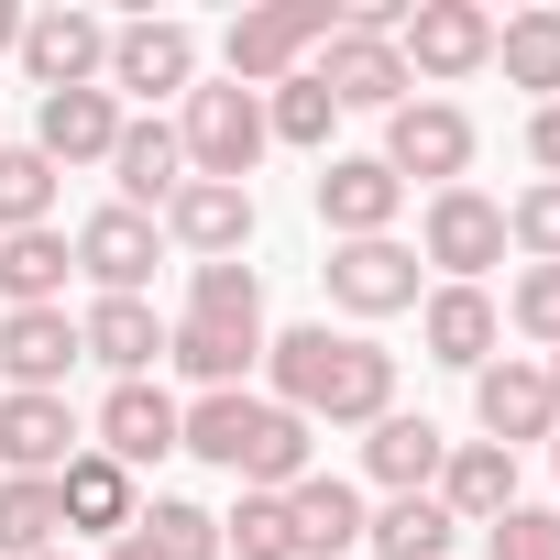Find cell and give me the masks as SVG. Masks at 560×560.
<instances>
[{
    "label": "cell",
    "mask_w": 560,
    "mask_h": 560,
    "mask_svg": "<svg viewBox=\"0 0 560 560\" xmlns=\"http://www.w3.org/2000/svg\"><path fill=\"white\" fill-rule=\"evenodd\" d=\"M264 374H275V407H298L308 429H319V418H330V429L396 418V352L363 341V330H330V319L275 330V341H264Z\"/></svg>",
    "instance_id": "obj_1"
},
{
    "label": "cell",
    "mask_w": 560,
    "mask_h": 560,
    "mask_svg": "<svg viewBox=\"0 0 560 560\" xmlns=\"http://www.w3.org/2000/svg\"><path fill=\"white\" fill-rule=\"evenodd\" d=\"M176 451H198V462L231 472L242 494H287V483H308V418L275 407V396H253V385L198 396L187 429H176Z\"/></svg>",
    "instance_id": "obj_2"
},
{
    "label": "cell",
    "mask_w": 560,
    "mask_h": 560,
    "mask_svg": "<svg viewBox=\"0 0 560 560\" xmlns=\"http://www.w3.org/2000/svg\"><path fill=\"white\" fill-rule=\"evenodd\" d=\"M330 34H341L330 0H264V12H242L220 34V67H231V89H287V78H308V56Z\"/></svg>",
    "instance_id": "obj_3"
},
{
    "label": "cell",
    "mask_w": 560,
    "mask_h": 560,
    "mask_svg": "<svg viewBox=\"0 0 560 560\" xmlns=\"http://www.w3.org/2000/svg\"><path fill=\"white\" fill-rule=\"evenodd\" d=\"M264 89H187V110H176V154H187V176H220V187H253V165H264Z\"/></svg>",
    "instance_id": "obj_4"
},
{
    "label": "cell",
    "mask_w": 560,
    "mask_h": 560,
    "mask_svg": "<svg viewBox=\"0 0 560 560\" xmlns=\"http://www.w3.org/2000/svg\"><path fill=\"white\" fill-rule=\"evenodd\" d=\"M418 253L451 275V287H483V264H505V209H494L483 187H429Z\"/></svg>",
    "instance_id": "obj_5"
},
{
    "label": "cell",
    "mask_w": 560,
    "mask_h": 560,
    "mask_svg": "<svg viewBox=\"0 0 560 560\" xmlns=\"http://www.w3.org/2000/svg\"><path fill=\"white\" fill-rule=\"evenodd\" d=\"M23 78L56 100V89H100L110 78V23L100 12H67V0H56V12H23Z\"/></svg>",
    "instance_id": "obj_6"
},
{
    "label": "cell",
    "mask_w": 560,
    "mask_h": 560,
    "mask_svg": "<svg viewBox=\"0 0 560 560\" xmlns=\"http://www.w3.org/2000/svg\"><path fill=\"white\" fill-rule=\"evenodd\" d=\"M396 56H407V78H472V67H494V12L483 0H418L407 12V34H396Z\"/></svg>",
    "instance_id": "obj_7"
},
{
    "label": "cell",
    "mask_w": 560,
    "mask_h": 560,
    "mask_svg": "<svg viewBox=\"0 0 560 560\" xmlns=\"http://www.w3.org/2000/svg\"><path fill=\"white\" fill-rule=\"evenodd\" d=\"M385 165H396V187H407V176L462 187V165H472V110H462V100H407V110H385Z\"/></svg>",
    "instance_id": "obj_8"
},
{
    "label": "cell",
    "mask_w": 560,
    "mask_h": 560,
    "mask_svg": "<svg viewBox=\"0 0 560 560\" xmlns=\"http://www.w3.org/2000/svg\"><path fill=\"white\" fill-rule=\"evenodd\" d=\"M154 264H165V231H154L143 209L110 198V209L78 220V275H89L100 298H143V287H154Z\"/></svg>",
    "instance_id": "obj_9"
},
{
    "label": "cell",
    "mask_w": 560,
    "mask_h": 560,
    "mask_svg": "<svg viewBox=\"0 0 560 560\" xmlns=\"http://www.w3.org/2000/svg\"><path fill=\"white\" fill-rule=\"evenodd\" d=\"M198 34L187 23H110V100H187Z\"/></svg>",
    "instance_id": "obj_10"
},
{
    "label": "cell",
    "mask_w": 560,
    "mask_h": 560,
    "mask_svg": "<svg viewBox=\"0 0 560 560\" xmlns=\"http://www.w3.org/2000/svg\"><path fill=\"white\" fill-rule=\"evenodd\" d=\"M330 308H352V319H396V308H418V253L385 231V242H330Z\"/></svg>",
    "instance_id": "obj_11"
},
{
    "label": "cell",
    "mask_w": 560,
    "mask_h": 560,
    "mask_svg": "<svg viewBox=\"0 0 560 560\" xmlns=\"http://www.w3.org/2000/svg\"><path fill=\"white\" fill-rule=\"evenodd\" d=\"M78 363L89 352H78L67 308H0V385H12V396H67Z\"/></svg>",
    "instance_id": "obj_12"
},
{
    "label": "cell",
    "mask_w": 560,
    "mask_h": 560,
    "mask_svg": "<svg viewBox=\"0 0 560 560\" xmlns=\"http://www.w3.org/2000/svg\"><path fill=\"white\" fill-rule=\"evenodd\" d=\"M396 209H407V187H396L385 154H330V165H319V220H330V242H385Z\"/></svg>",
    "instance_id": "obj_13"
},
{
    "label": "cell",
    "mask_w": 560,
    "mask_h": 560,
    "mask_svg": "<svg viewBox=\"0 0 560 560\" xmlns=\"http://www.w3.org/2000/svg\"><path fill=\"white\" fill-rule=\"evenodd\" d=\"M154 231L176 242V253H198V264H231L242 242H253V187H220V176H187L165 209H154Z\"/></svg>",
    "instance_id": "obj_14"
},
{
    "label": "cell",
    "mask_w": 560,
    "mask_h": 560,
    "mask_svg": "<svg viewBox=\"0 0 560 560\" xmlns=\"http://www.w3.org/2000/svg\"><path fill=\"white\" fill-rule=\"evenodd\" d=\"M78 352H89L110 385H154V363H165V319H154V298H89Z\"/></svg>",
    "instance_id": "obj_15"
},
{
    "label": "cell",
    "mask_w": 560,
    "mask_h": 560,
    "mask_svg": "<svg viewBox=\"0 0 560 560\" xmlns=\"http://www.w3.org/2000/svg\"><path fill=\"white\" fill-rule=\"evenodd\" d=\"M308 78H319L341 110H407V89H418V78H407V56H396L385 34H330Z\"/></svg>",
    "instance_id": "obj_16"
},
{
    "label": "cell",
    "mask_w": 560,
    "mask_h": 560,
    "mask_svg": "<svg viewBox=\"0 0 560 560\" xmlns=\"http://www.w3.org/2000/svg\"><path fill=\"white\" fill-rule=\"evenodd\" d=\"M121 121H132V110H121L110 89H56V100L34 110V154H45L56 176H67V165H110Z\"/></svg>",
    "instance_id": "obj_17"
},
{
    "label": "cell",
    "mask_w": 560,
    "mask_h": 560,
    "mask_svg": "<svg viewBox=\"0 0 560 560\" xmlns=\"http://www.w3.org/2000/svg\"><path fill=\"white\" fill-rule=\"evenodd\" d=\"M418 341H429V363L483 374V363H494V341H505V308H494L483 287H429V298H418Z\"/></svg>",
    "instance_id": "obj_18"
},
{
    "label": "cell",
    "mask_w": 560,
    "mask_h": 560,
    "mask_svg": "<svg viewBox=\"0 0 560 560\" xmlns=\"http://www.w3.org/2000/svg\"><path fill=\"white\" fill-rule=\"evenodd\" d=\"M176 429H187V407L165 396V385H110L100 396V462H121V472H143V462H165L176 451Z\"/></svg>",
    "instance_id": "obj_19"
},
{
    "label": "cell",
    "mask_w": 560,
    "mask_h": 560,
    "mask_svg": "<svg viewBox=\"0 0 560 560\" xmlns=\"http://www.w3.org/2000/svg\"><path fill=\"white\" fill-rule=\"evenodd\" d=\"M472 418H483L494 451H516V440H549V429H560V396H549L538 363H483V374H472Z\"/></svg>",
    "instance_id": "obj_20"
},
{
    "label": "cell",
    "mask_w": 560,
    "mask_h": 560,
    "mask_svg": "<svg viewBox=\"0 0 560 560\" xmlns=\"http://www.w3.org/2000/svg\"><path fill=\"white\" fill-rule=\"evenodd\" d=\"M67 462H78V407L67 396H0V472L56 483Z\"/></svg>",
    "instance_id": "obj_21"
},
{
    "label": "cell",
    "mask_w": 560,
    "mask_h": 560,
    "mask_svg": "<svg viewBox=\"0 0 560 560\" xmlns=\"http://www.w3.org/2000/svg\"><path fill=\"white\" fill-rule=\"evenodd\" d=\"M429 494L451 505V527H494V516L516 505V451H494V440H451V462H440Z\"/></svg>",
    "instance_id": "obj_22"
},
{
    "label": "cell",
    "mask_w": 560,
    "mask_h": 560,
    "mask_svg": "<svg viewBox=\"0 0 560 560\" xmlns=\"http://www.w3.org/2000/svg\"><path fill=\"white\" fill-rule=\"evenodd\" d=\"M440 462H451L440 418H407V407H396V418H374V429H363V472H374L385 494H429V483H440Z\"/></svg>",
    "instance_id": "obj_23"
},
{
    "label": "cell",
    "mask_w": 560,
    "mask_h": 560,
    "mask_svg": "<svg viewBox=\"0 0 560 560\" xmlns=\"http://www.w3.org/2000/svg\"><path fill=\"white\" fill-rule=\"evenodd\" d=\"M56 505H67V527H78V538H132V516H143L132 472H121V462H100V451H78V462L56 472Z\"/></svg>",
    "instance_id": "obj_24"
},
{
    "label": "cell",
    "mask_w": 560,
    "mask_h": 560,
    "mask_svg": "<svg viewBox=\"0 0 560 560\" xmlns=\"http://www.w3.org/2000/svg\"><path fill=\"white\" fill-rule=\"evenodd\" d=\"M110 176H121V209H165L176 187H187V154H176V121H121V143H110Z\"/></svg>",
    "instance_id": "obj_25"
},
{
    "label": "cell",
    "mask_w": 560,
    "mask_h": 560,
    "mask_svg": "<svg viewBox=\"0 0 560 560\" xmlns=\"http://www.w3.org/2000/svg\"><path fill=\"white\" fill-rule=\"evenodd\" d=\"M165 363L198 385V396H231L253 363H264V330H220V319H176L165 330Z\"/></svg>",
    "instance_id": "obj_26"
},
{
    "label": "cell",
    "mask_w": 560,
    "mask_h": 560,
    "mask_svg": "<svg viewBox=\"0 0 560 560\" xmlns=\"http://www.w3.org/2000/svg\"><path fill=\"white\" fill-rule=\"evenodd\" d=\"M287 527H298V560H341V549H363V494L341 472H308V483H287Z\"/></svg>",
    "instance_id": "obj_27"
},
{
    "label": "cell",
    "mask_w": 560,
    "mask_h": 560,
    "mask_svg": "<svg viewBox=\"0 0 560 560\" xmlns=\"http://www.w3.org/2000/svg\"><path fill=\"white\" fill-rule=\"evenodd\" d=\"M67 275H78V242L56 220L0 242V298H12V308H67Z\"/></svg>",
    "instance_id": "obj_28"
},
{
    "label": "cell",
    "mask_w": 560,
    "mask_h": 560,
    "mask_svg": "<svg viewBox=\"0 0 560 560\" xmlns=\"http://www.w3.org/2000/svg\"><path fill=\"white\" fill-rule=\"evenodd\" d=\"M363 538H374V560H451V505L440 494H385V516H363Z\"/></svg>",
    "instance_id": "obj_29"
},
{
    "label": "cell",
    "mask_w": 560,
    "mask_h": 560,
    "mask_svg": "<svg viewBox=\"0 0 560 560\" xmlns=\"http://www.w3.org/2000/svg\"><path fill=\"white\" fill-rule=\"evenodd\" d=\"M45 549H67V505H56V483L0 472V560H45Z\"/></svg>",
    "instance_id": "obj_30"
},
{
    "label": "cell",
    "mask_w": 560,
    "mask_h": 560,
    "mask_svg": "<svg viewBox=\"0 0 560 560\" xmlns=\"http://www.w3.org/2000/svg\"><path fill=\"white\" fill-rule=\"evenodd\" d=\"M494 67H505V89H538V110H549V100H560V12L494 23Z\"/></svg>",
    "instance_id": "obj_31"
},
{
    "label": "cell",
    "mask_w": 560,
    "mask_h": 560,
    "mask_svg": "<svg viewBox=\"0 0 560 560\" xmlns=\"http://www.w3.org/2000/svg\"><path fill=\"white\" fill-rule=\"evenodd\" d=\"M187 319H220V330H264V275L231 253V264H198L187 275Z\"/></svg>",
    "instance_id": "obj_32"
},
{
    "label": "cell",
    "mask_w": 560,
    "mask_h": 560,
    "mask_svg": "<svg viewBox=\"0 0 560 560\" xmlns=\"http://www.w3.org/2000/svg\"><path fill=\"white\" fill-rule=\"evenodd\" d=\"M132 538H143L154 560H220V516L187 505V494H154V505L132 516Z\"/></svg>",
    "instance_id": "obj_33"
},
{
    "label": "cell",
    "mask_w": 560,
    "mask_h": 560,
    "mask_svg": "<svg viewBox=\"0 0 560 560\" xmlns=\"http://www.w3.org/2000/svg\"><path fill=\"white\" fill-rule=\"evenodd\" d=\"M56 220V165L34 143H0V242L12 231H45Z\"/></svg>",
    "instance_id": "obj_34"
},
{
    "label": "cell",
    "mask_w": 560,
    "mask_h": 560,
    "mask_svg": "<svg viewBox=\"0 0 560 560\" xmlns=\"http://www.w3.org/2000/svg\"><path fill=\"white\" fill-rule=\"evenodd\" d=\"M220 560H298V527H287V494H242L220 516Z\"/></svg>",
    "instance_id": "obj_35"
},
{
    "label": "cell",
    "mask_w": 560,
    "mask_h": 560,
    "mask_svg": "<svg viewBox=\"0 0 560 560\" xmlns=\"http://www.w3.org/2000/svg\"><path fill=\"white\" fill-rule=\"evenodd\" d=\"M330 121H341V100H330L319 78H287V89L264 100V132H275V143H298V154H330Z\"/></svg>",
    "instance_id": "obj_36"
},
{
    "label": "cell",
    "mask_w": 560,
    "mask_h": 560,
    "mask_svg": "<svg viewBox=\"0 0 560 560\" xmlns=\"http://www.w3.org/2000/svg\"><path fill=\"white\" fill-rule=\"evenodd\" d=\"M505 242H516L527 264H560V187H549V176H538V187L505 209Z\"/></svg>",
    "instance_id": "obj_37"
},
{
    "label": "cell",
    "mask_w": 560,
    "mask_h": 560,
    "mask_svg": "<svg viewBox=\"0 0 560 560\" xmlns=\"http://www.w3.org/2000/svg\"><path fill=\"white\" fill-rule=\"evenodd\" d=\"M483 538H494V560H560V516H549V505H527V494H516Z\"/></svg>",
    "instance_id": "obj_38"
},
{
    "label": "cell",
    "mask_w": 560,
    "mask_h": 560,
    "mask_svg": "<svg viewBox=\"0 0 560 560\" xmlns=\"http://www.w3.org/2000/svg\"><path fill=\"white\" fill-rule=\"evenodd\" d=\"M505 319H516L527 341H549V352H560V264H527V275H516V298H505Z\"/></svg>",
    "instance_id": "obj_39"
},
{
    "label": "cell",
    "mask_w": 560,
    "mask_h": 560,
    "mask_svg": "<svg viewBox=\"0 0 560 560\" xmlns=\"http://www.w3.org/2000/svg\"><path fill=\"white\" fill-rule=\"evenodd\" d=\"M527 154H538V176L560 187V100H549V110H527Z\"/></svg>",
    "instance_id": "obj_40"
},
{
    "label": "cell",
    "mask_w": 560,
    "mask_h": 560,
    "mask_svg": "<svg viewBox=\"0 0 560 560\" xmlns=\"http://www.w3.org/2000/svg\"><path fill=\"white\" fill-rule=\"evenodd\" d=\"M23 45V12H12V0H0V56H12Z\"/></svg>",
    "instance_id": "obj_41"
},
{
    "label": "cell",
    "mask_w": 560,
    "mask_h": 560,
    "mask_svg": "<svg viewBox=\"0 0 560 560\" xmlns=\"http://www.w3.org/2000/svg\"><path fill=\"white\" fill-rule=\"evenodd\" d=\"M110 560H154V549H143V538H110Z\"/></svg>",
    "instance_id": "obj_42"
},
{
    "label": "cell",
    "mask_w": 560,
    "mask_h": 560,
    "mask_svg": "<svg viewBox=\"0 0 560 560\" xmlns=\"http://www.w3.org/2000/svg\"><path fill=\"white\" fill-rule=\"evenodd\" d=\"M538 374H549V396H560V352H549V363H538Z\"/></svg>",
    "instance_id": "obj_43"
},
{
    "label": "cell",
    "mask_w": 560,
    "mask_h": 560,
    "mask_svg": "<svg viewBox=\"0 0 560 560\" xmlns=\"http://www.w3.org/2000/svg\"><path fill=\"white\" fill-rule=\"evenodd\" d=\"M549 462H560V429H549Z\"/></svg>",
    "instance_id": "obj_44"
},
{
    "label": "cell",
    "mask_w": 560,
    "mask_h": 560,
    "mask_svg": "<svg viewBox=\"0 0 560 560\" xmlns=\"http://www.w3.org/2000/svg\"><path fill=\"white\" fill-rule=\"evenodd\" d=\"M45 560H67V549H45Z\"/></svg>",
    "instance_id": "obj_45"
}]
</instances>
